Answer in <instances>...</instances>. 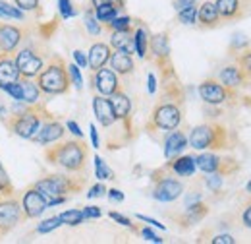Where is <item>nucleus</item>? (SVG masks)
<instances>
[{"instance_id": "nucleus-44", "label": "nucleus", "mask_w": 251, "mask_h": 244, "mask_svg": "<svg viewBox=\"0 0 251 244\" xmlns=\"http://www.w3.org/2000/svg\"><path fill=\"white\" fill-rule=\"evenodd\" d=\"M222 183H224V177L219 175V173H207V177H203V184H205L211 192H220Z\"/></svg>"}, {"instance_id": "nucleus-13", "label": "nucleus", "mask_w": 251, "mask_h": 244, "mask_svg": "<svg viewBox=\"0 0 251 244\" xmlns=\"http://www.w3.org/2000/svg\"><path fill=\"white\" fill-rule=\"evenodd\" d=\"M14 59H16V66H18L22 78H35L43 70V66H45L43 55H39V51L33 45L18 49Z\"/></svg>"}, {"instance_id": "nucleus-54", "label": "nucleus", "mask_w": 251, "mask_h": 244, "mask_svg": "<svg viewBox=\"0 0 251 244\" xmlns=\"http://www.w3.org/2000/svg\"><path fill=\"white\" fill-rule=\"evenodd\" d=\"M137 219H139V221H143V223H147V225H153V227H157V229H162V231L166 229L162 223H158L157 219H153V217H147V215H137Z\"/></svg>"}, {"instance_id": "nucleus-38", "label": "nucleus", "mask_w": 251, "mask_h": 244, "mask_svg": "<svg viewBox=\"0 0 251 244\" xmlns=\"http://www.w3.org/2000/svg\"><path fill=\"white\" fill-rule=\"evenodd\" d=\"M83 22H85V30L89 31L91 35H100V31H102V24L95 18V10L93 8H89V10H85V16H83Z\"/></svg>"}, {"instance_id": "nucleus-4", "label": "nucleus", "mask_w": 251, "mask_h": 244, "mask_svg": "<svg viewBox=\"0 0 251 244\" xmlns=\"http://www.w3.org/2000/svg\"><path fill=\"white\" fill-rule=\"evenodd\" d=\"M35 82L39 90L47 97H56L70 92L72 82L68 74V64L60 55H52L49 62L43 66V70L35 76Z\"/></svg>"}, {"instance_id": "nucleus-53", "label": "nucleus", "mask_w": 251, "mask_h": 244, "mask_svg": "<svg viewBox=\"0 0 251 244\" xmlns=\"http://www.w3.org/2000/svg\"><path fill=\"white\" fill-rule=\"evenodd\" d=\"M213 244H234L236 243V239L232 237V235H217V237H213Z\"/></svg>"}, {"instance_id": "nucleus-39", "label": "nucleus", "mask_w": 251, "mask_h": 244, "mask_svg": "<svg viewBox=\"0 0 251 244\" xmlns=\"http://www.w3.org/2000/svg\"><path fill=\"white\" fill-rule=\"evenodd\" d=\"M62 225V221H60V217L58 215H54V217H49V219H45V221H41L39 225H37V233L39 235H49V233H52V231H56L58 227Z\"/></svg>"}, {"instance_id": "nucleus-32", "label": "nucleus", "mask_w": 251, "mask_h": 244, "mask_svg": "<svg viewBox=\"0 0 251 244\" xmlns=\"http://www.w3.org/2000/svg\"><path fill=\"white\" fill-rule=\"evenodd\" d=\"M93 161H95V177H97L99 181H114V179H116L114 171L102 161L100 155H95Z\"/></svg>"}, {"instance_id": "nucleus-2", "label": "nucleus", "mask_w": 251, "mask_h": 244, "mask_svg": "<svg viewBox=\"0 0 251 244\" xmlns=\"http://www.w3.org/2000/svg\"><path fill=\"white\" fill-rule=\"evenodd\" d=\"M87 159H89V148L81 138L60 140L45 150V161L49 165L72 175H85Z\"/></svg>"}, {"instance_id": "nucleus-22", "label": "nucleus", "mask_w": 251, "mask_h": 244, "mask_svg": "<svg viewBox=\"0 0 251 244\" xmlns=\"http://www.w3.org/2000/svg\"><path fill=\"white\" fill-rule=\"evenodd\" d=\"M188 146V136L182 130L176 128V130L166 132V138H164V157H166V161L182 155Z\"/></svg>"}, {"instance_id": "nucleus-15", "label": "nucleus", "mask_w": 251, "mask_h": 244, "mask_svg": "<svg viewBox=\"0 0 251 244\" xmlns=\"http://www.w3.org/2000/svg\"><path fill=\"white\" fill-rule=\"evenodd\" d=\"M27 31L20 26L0 22V53L16 55V51L22 47V43L27 39Z\"/></svg>"}, {"instance_id": "nucleus-48", "label": "nucleus", "mask_w": 251, "mask_h": 244, "mask_svg": "<svg viewBox=\"0 0 251 244\" xmlns=\"http://www.w3.org/2000/svg\"><path fill=\"white\" fill-rule=\"evenodd\" d=\"M102 196H106V186L102 183L95 184L89 188V192H87V198L89 200H95V198H102Z\"/></svg>"}, {"instance_id": "nucleus-62", "label": "nucleus", "mask_w": 251, "mask_h": 244, "mask_svg": "<svg viewBox=\"0 0 251 244\" xmlns=\"http://www.w3.org/2000/svg\"><path fill=\"white\" fill-rule=\"evenodd\" d=\"M0 169H2V163H0Z\"/></svg>"}, {"instance_id": "nucleus-1", "label": "nucleus", "mask_w": 251, "mask_h": 244, "mask_svg": "<svg viewBox=\"0 0 251 244\" xmlns=\"http://www.w3.org/2000/svg\"><path fill=\"white\" fill-rule=\"evenodd\" d=\"M162 90L158 93V99L145 122V130L149 134L155 132H170L180 128L184 121V109H186V92L180 84V78L174 76L170 80L160 82Z\"/></svg>"}, {"instance_id": "nucleus-58", "label": "nucleus", "mask_w": 251, "mask_h": 244, "mask_svg": "<svg viewBox=\"0 0 251 244\" xmlns=\"http://www.w3.org/2000/svg\"><path fill=\"white\" fill-rule=\"evenodd\" d=\"M147 80H149V86H147V92L151 93H157V78H155V74L153 72H149V76H147Z\"/></svg>"}, {"instance_id": "nucleus-45", "label": "nucleus", "mask_w": 251, "mask_h": 244, "mask_svg": "<svg viewBox=\"0 0 251 244\" xmlns=\"http://www.w3.org/2000/svg\"><path fill=\"white\" fill-rule=\"evenodd\" d=\"M58 8H60V18L62 20H70V18H74L77 14L74 4H72V0H58Z\"/></svg>"}, {"instance_id": "nucleus-47", "label": "nucleus", "mask_w": 251, "mask_h": 244, "mask_svg": "<svg viewBox=\"0 0 251 244\" xmlns=\"http://www.w3.org/2000/svg\"><path fill=\"white\" fill-rule=\"evenodd\" d=\"M248 45H250L248 37H244V35H236L234 41L230 43V53H240V51L248 49Z\"/></svg>"}, {"instance_id": "nucleus-35", "label": "nucleus", "mask_w": 251, "mask_h": 244, "mask_svg": "<svg viewBox=\"0 0 251 244\" xmlns=\"http://www.w3.org/2000/svg\"><path fill=\"white\" fill-rule=\"evenodd\" d=\"M236 64H238V68L242 70L246 82H250L251 80V49L240 51V55L236 57Z\"/></svg>"}, {"instance_id": "nucleus-33", "label": "nucleus", "mask_w": 251, "mask_h": 244, "mask_svg": "<svg viewBox=\"0 0 251 244\" xmlns=\"http://www.w3.org/2000/svg\"><path fill=\"white\" fill-rule=\"evenodd\" d=\"M0 18L2 20H18V22H22L25 18V12H22L18 6L8 4L6 0H0Z\"/></svg>"}, {"instance_id": "nucleus-61", "label": "nucleus", "mask_w": 251, "mask_h": 244, "mask_svg": "<svg viewBox=\"0 0 251 244\" xmlns=\"http://www.w3.org/2000/svg\"><path fill=\"white\" fill-rule=\"evenodd\" d=\"M246 192H248V194H251V179H250V183L246 184Z\"/></svg>"}, {"instance_id": "nucleus-41", "label": "nucleus", "mask_w": 251, "mask_h": 244, "mask_svg": "<svg viewBox=\"0 0 251 244\" xmlns=\"http://www.w3.org/2000/svg\"><path fill=\"white\" fill-rule=\"evenodd\" d=\"M14 194H16V188H14V184L8 179V175H6L4 167H2V169H0V200H2V198H10V196H14Z\"/></svg>"}, {"instance_id": "nucleus-17", "label": "nucleus", "mask_w": 251, "mask_h": 244, "mask_svg": "<svg viewBox=\"0 0 251 244\" xmlns=\"http://www.w3.org/2000/svg\"><path fill=\"white\" fill-rule=\"evenodd\" d=\"M66 136V126L56 119H49L41 124V128L37 130V134L31 138L33 144L37 146H50L54 142H60Z\"/></svg>"}, {"instance_id": "nucleus-21", "label": "nucleus", "mask_w": 251, "mask_h": 244, "mask_svg": "<svg viewBox=\"0 0 251 244\" xmlns=\"http://www.w3.org/2000/svg\"><path fill=\"white\" fill-rule=\"evenodd\" d=\"M220 24H222V18L213 0L203 2L197 8V26L201 30H215V28H220Z\"/></svg>"}, {"instance_id": "nucleus-55", "label": "nucleus", "mask_w": 251, "mask_h": 244, "mask_svg": "<svg viewBox=\"0 0 251 244\" xmlns=\"http://www.w3.org/2000/svg\"><path fill=\"white\" fill-rule=\"evenodd\" d=\"M242 223H244V227L251 229V204H248L242 212Z\"/></svg>"}, {"instance_id": "nucleus-26", "label": "nucleus", "mask_w": 251, "mask_h": 244, "mask_svg": "<svg viewBox=\"0 0 251 244\" xmlns=\"http://www.w3.org/2000/svg\"><path fill=\"white\" fill-rule=\"evenodd\" d=\"M20 78L22 74L16 66L14 55L0 53V84H14V82H20Z\"/></svg>"}, {"instance_id": "nucleus-3", "label": "nucleus", "mask_w": 251, "mask_h": 244, "mask_svg": "<svg viewBox=\"0 0 251 244\" xmlns=\"http://www.w3.org/2000/svg\"><path fill=\"white\" fill-rule=\"evenodd\" d=\"M188 144L197 152H222L236 148V136L220 122H203L189 132Z\"/></svg>"}, {"instance_id": "nucleus-30", "label": "nucleus", "mask_w": 251, "mask_h": 244, "mask_svg": "<svg viewBox=\"0 0 251 244\" xmlns=\"http://www.w3.org/2000/svg\"><path fill=\"white\" fill-rule=\"evenodd\" d=\"M20 86L24 92V103L27 105H37L43 101V92L39 90L35 78H20Z\"/></svg>"}, {"instance_id": "nucleus-19", "label": "nucleus", "mask_w": 251, "mask_h": 244, "mask_svg": "<svg viewBox=\"0 0 251 244\" xmlns=\"http://www.w3.org/2000/svg\"><path fill=\"white\" fill-rule=\"evenodd\" d=\"M209 214V204H205V202H193V204H189L186 206V210L182 212L180 215H176L174 217V221H176V225L180 227V229H191L193 225H197V223H201L205 217Z\"/></svg>"}, {"instance_id": "nucleus-31", "label": "nucleus", "mask_w": 251, "mask_h": 244, "mask_svg": "<svg viewBox=\"0 0 251 244\" xmlns=\"http://www.w3.org/2000/svg\"><path fill=\"white\" fill-rule=\"evenodd\" d=\"M93 10H95V18H97L102 26H106L108 22H112V20L120 14V10H118L114 4H110V2H104V4L97 6V8H93Z\"/></svg>"}, {"instance_id": "nucleus-52", "label": "nucleus", "mask_w": 251, "mask_h": 244, "mask_svg": "<svg viewBox=\"0 0 251 244\" xmlns=\"http://www.w3.org/2000/svg\"><path fill=\"white\" fill-rule=\"evenodd\" d=\"M74 62L79 66V68H87V57L83 51H74Z\"/></svg>"}, {"instance_id": "nucleus-37", "label": "nucleus", "mask_w": 251, "mask_h": 244, "mask_svg": "<svg viewBox=\"0 0 251 244\" xmlns=\"http://www.w3.org/2000/svg\"><path fill=\"white\" fill-rule=\"evenodd\" d=\"M178 12V22L184 24V26H195L197 24V6H186V8H180L176 10Z\"/></svg>"}, {"instance_id": "nucleus-59", "label": "nucleus", "mask_w": 251, "mask_h": 244, "mask_svg": "<svg viewBox=\"0 0 251 244\" xmlns=\"http://www.w3.org/2000/svg\"><path fill=\"white\" fill-rule=\"evenodd\" d=\"M197 4V0H174V8L180 10V8H186V6H193Z\"/></svg>"}, {"instance_id": "nucleus-60", "label": "nucleus", "mask_w": 251, "mask_h": 244, "mask_svg": "<svg viewBox=\"0 0 251 244\" xmlns=\"http://www.w3.org/2000/svg\"><path fill=\"white\" fill-rule=\"evenodd\" d=\"M108 2H110V4H114V6H116L120 12L126 8V0H108Z\"/></svg>"}, {"instance_id": "nucleus-43", "label": "nucleus", "mask_w": 251, "mask_h": 244, "mask_svg": "<svg viewBox=\"0 0 251 244\" xmlns=\"http://www.w3.org/2000/svg\"><path fill=\"white\" fill-rule=\"evenodd\" d=\"M14 4H16L22 12H33V14H37V16L43 14V10H41V0H14Z\"/></svg>"}, {"instance_id": "nucleus-20", "label": "nucleus", "mask_w": 251, "mask_h": 244, "mask_svg": "<svg viewBox=\"0 0 251 244\" xmlns=\"http://www.w3.org/2000/svg\"><path fill=\"white\" fill-rule=\"evenodd\" d=\"M93 113L95 119L99 121V124L106 130V128H112L116 124V115H114V109H112V103L110 99H106L104 95H95L93 97Z\"/></svg>"}, {"instance_id": "nucleus-50", "label": "nucleus", "mask_w": 251, "mask_h": 244, "mask_svg": "<svg viewBox=\"0 0 251 244\" xmlns=\"http://www.w3.org/2000/svg\"><path fill=\"white\" fill-rule=\"evenodd\" d=\"M137 233H141V237H143L145 241H149V243H158V244L162 243V239H160L158 235H155V233H153L149 227H143V229H139Z\"/></svg>"}, {"instance_id": "nucleus-6", "label": "nucleus", "mask_w": 251, "mask_h": 244, "mask_svg": "<svg viewBox=\"0 0 251 244\" xmlns=\"http://www.w3.org/2000/svg\"><path fill=\"white\" fill-rule=\"evenodd\" d=\"M87 184V175H72V173H52L45 175L33 184L47 200L56 198V196H74L79 194Z\"/></svg>"}, {"instance_id": "nucleus-5", "label": "nucleus", "mask_w": 251, "mask_h": 244, "mask_svg": "<svg viewBox=\"0 0 251 244\" xmlns=\"http://www.w3.org/2000/svg\"><path fill=\"white\" fill-rule=\"evenodd\" d=\"M49 119H54V115L45 107V101H41L37 105H27V109L22 115H8V119H2V122L18 138L31 140L41 128V124Z\"/></svg>"}, {"instance_id": "nucleus-23", "label": "nucleus", "mask_w": 251, "mask_h": 244, "mask_svg": "<svg viewBox=\"0 0 251 244\" xmlns=\"http://www.w3.org/2000/svg\"><path fill=\"white\" fill-rule=\"evenodd\" d=\"M110 55H112V49L110 45L106 43H93L91 49H89V55H87V68L91 72H97L99 68L106 66L108 61H110Z\"/></svg>"}, {"instance_id": "nucleus-27", "label": "nucleus", "mask_w": 251, "mask_h": 244, "mask_svg": "<svg viewBox=\"0 0 251 244\" xmlns=\"http://www.w3.org/2000/svg\"><path fill=\"white\" fill-rule=\"evenodd\" d=\"M149 37L151 33L147 30L145 24H141L139 20H135V30H133V45H135V53L139 59H147V53H149Z\"/></svg>"}, {"instance_id": "nucleus-11", "label": "nucleus", "mask_w": 251, "mask_h": 244, "mask_svg": "<svg viewBox=\"0 0 251 244\" xmlns=\"http://www.w3.org/2000/svg\"><path fill=\"white\" fill-rule=\"evenodd\" d=\"M110 103L116 115V121L122 124V138L124 142H131L135 138L133 132V117H131V99L124 93V90L116 92L114 95H110Z\"/></svg>"}, {"instance_id": "nucleus-34", "label": "nucleus", "mask_w": 251, "mask_h": 244, "mask_svg": "<svg viewBox=\"0 0 251 244\" xmlns=\"http://www.w3.org/2000/svg\"><path fill=\"white\" fill-rule=\"evenodd\" d=\"M133 22H135V20H131L129 16H120V14H118V16H116L112 22H108L104 28L108 31H133L135 30V28H133V26H135Z\"/></svg>"}, {"instance_id": "nucleus-42", "label": "nucleus", "mask_w": 251, "mask_h": 244, "mask_svg": "<svg viewBox=\"0 0 251 244\" xmlns=\"http://www.w3.org/2000/svg\"><path fill=\"white\" fill-rule=\"evenodd\" d=\"M68 74H70V82H72V86L77 90V92H81L83 90V78H81V68L74 62V64H70L68 66Z\"/></svg>"}, {"instance_id": "nucleus-29", "label": "nucleus", "mask_w": 251, "mask_h": 244, "mask_svg": "<svg viewBox=\"0 0 251 244\" xmlns=\"http://www.w3.org/2000/svg\"><path fill=\"white\" fill-rule=\"evenodd\" d=\"M219 82L224 84L226 88H234L238 90L240 86L246 84V78L242 74V70L238 68V64H230V66H224L219 72Z\"/></svg>"}, {"instance_id": "nucleus-18", "label": "nucleus", "mask_w": 251, "mask_h": 244, "mask_svg": "<svg viewBox=\"0 0 251 244\" xmlns=\"http://www.w3.org/2000/svg\"><path fill=\"white\" fill-rule=\"evenodd\" d=\"M47 198L35 188L29 186L24 196H22V212H24V219H39L47 210Z\"/></svg>"}, {"instance_id": "nucleus-36", "label": "nucleus", "mask_w": 251, "mask_h": 244, "mask_svg": "<svg viewBox=\"0 0 251 244\" xmlns=\"http://www.w3.org/2000/svg\"><path fill=\"white\" fill-rule=\"evenodd\" d=\"M58 217H60L62 225H68V227H77L85 221V215L81 210H68V212H62Z\"/></svg>"}, {"instance_id": "nucleus-28", "label": "nucleus", "mask_w": 251, "mask_h": 244, "mask_svg": "<svg viewBox=\"0 0 251 244\" xmlns=\"http://www.w3.org/2000/svg\"><path fill=\"white\" fill-rule=\"evenodd\" d=\"M110 49L114 51H122L127 55L135 53V45H133V31H110Z\"/></svg>"}, {"instance_id": "nucleus-24", "label": "nucleus", "mask_w": 251, "mask_h": 244, "mask_svg": "<svg viewBox=\"0 0 251 244\" xmlns=\"http://www.w3.org/2000/svg\"><path fill=\"white\" fill-rule=\"evenodd\" d=\"M166 167L176 175V177H193L195 171H197V165H195V157L193 155H178L174 159H168L166 161Z\"/></svg>"}, {"instance_id": "nucleus-7", "label": "nucleus", "mask_w": 251, "mask_h": 244, "mask_svg": "<svg viewBox=\"0 0 251 244\" xmlns=\"http://www.w3.org/2000/svg\"><path fill=\"white\" fill-rule=\"evenodd\" d=\"M174 177L176 175L166 165L160 167V169H155L151 173V183H153L151 196H153V200L162 202V204H170V202H176L184 194L186 186L182 181H178Z\"/></svg>"}, {"instance_id": "nucleus-14", "label": "nucleus", "mask_w": 251, "mask_h": 244, "mask_svg": "<svg viewBox=\"0 0 251 244\" xmlns=\"http://www.w3.org/2000/svg\"><path fill=\"white\" fill-rule=\"evenodd\" d=\"M91 90H97L104 97H110V95H114L116 92L122 90L120 76L114 70L102 66L97 72H91Z\"/></svg>"}, {"instance_id": "nucleus-9", "label": "nucleus", "mask_w": 251, "mask_h": 244, "mask_svg": "<svg viewBox=\"0 0 251 244\" xmlns=\"http://www.w3.org/2000/svg\"><path fill=\"white\" fill-rule=\"evenodd\" d=\"M195 165L201 173H219L222 177H232L240 171V163L232 157H220L215 152H205L195 157Z\"/></svg>"}, {"instance_id": "nucleus-51", "label": "nucleus", "mask_w": 251, "mask_h": 244, "mask_svg": "<svg viewBox=\"0 0 251 244\" xmlns=\"http://www.w3.org/2000/svg\"><path fill=\"white\" fill-rule=\"evenodd\" d=\"M106 196H108L110 202H116V204H122V202L126 200L124 192H120L118 188H110V190H106Z\"/></svg>"}, {"instance_id": "nucleus-56", "label": "nucleus", "mask_w": 251, "mask_h": 244, "mask_svg": "<svg viewBox=\"0 0 251 244\" xmlns=\"http://www.w3.org/2000/svg\"><path fill=\"white\" fill-rule=\"evenodd\" d=\"M66 128L75 136V138H83V132L79 130V126H77V122H74V121H68L66 122Z\"/></svg>"}, {"instance_id": "nucleus-10", "label": "nucleus", "mask_w": 251, "mask_h": 244, "mask_svg": "<svg viewBox=\"0 0 251 244\" xmlns=\"http://www.w3.org/2000/svg\"><path fill=\"white\" fill-rule=\"evenodd\" d=\"M197 92H199V97L203 99V103H207V105H211V107H220V105L230 103L232 99L238 97V93H236L234 88H226L224 84L217 82L215 78L203 80V82L199 84Z\"/></svg>"}, {"instance_id": "nucleus-12", "label": "nucleus", "mask_w": 251, "mask_h": 244, "mask_svg": "<svg viewBox=\"0 0 251 244\" xmlns=\"http://www.w3.org/2000/svg\"><path fill=\"white\" fill-rule=\"evenodd\" d=\"M22 219H24L22 200L16 194L10 198H2L0 200V239L10 235L20 225Z\"/></svg>"}, {"instance_id": "nucleus-25", "label": "nucleus", "mask_w": 251, "mask_h": 244, "mask_svg": "<svg viewBox=\"0 0 251 244\" xmlns=\"http://www.w3.org/2000/svg\"><path fill=\"white\" fill-rule=\"evenodd\" d=\"M108 64H110V70H114L120 78L131 76L133 70H135V62H133V59H131V55L122 53V51H114V53L110 55Z\"/></svg>"}, {"instance_id": "nucleus-8", "label": "nucleus", "mask_w": 251, "mask_h": 244, "mask_svg": "<svg viewBox=\"0 0 251 244\" xmlns=\"http://www.w3.org/2000/svg\"><path fill=\"white\" fill-rule=\"evenodd\" d=\"M147 61H151L157 66L158 74H160V82L170 80L176 74L174 64H172V57H170V39L168 33H155L149 37V53H147Z\"/></svg>"}, {"instance_id": "nucleus-16", "label": "nucleus", "mask_w": 251, "mask_h": 244, "mask_svg": "<svg viewBox=\"0 0 251 244\" xmlns=\"http://www.w3.org/2000/svg\"><path fill=\"white\" fill-rule=\"evenodd\" d=\"M222 22H238L251 14V0H215Z\"/></svg>"}, {"instance_id": "nucleus-46", "label": "nucleus", "mask_w": 251, "mask_h": 244, "mask_svg": "<svg viewBox=\"0 0 251 244\" xmlns=\"http://www.w3.org/2000/svg\"><path fill=\"white\" fill-rule=\"evenodd\" d=\"M108 217H110L112 221H116V223H120L122 227H127V229H131V231H135V233L139 231V227H135V225H133V223H131V221H129V219H127L126 215L118 214V212H110V214H108Z\"/></svg>"}, {"instance_id": "nucleus-57", "label": "nucleus", "mask_w": 251, "mask_h": 244, "mask_svg": "<svg viewBox=\"0 0 251 244\" xmlns=\"http://www.w3.org/2000/svg\"><path fill=\"white\" fill-rule=\"evenodd\" d=\"M89 132H91V146H93L95 150H99L100 148V140H99V132H97V128H95L93 124L89 126Z\"/></svg>"}, {"instance_id": "nucleus-49", "label": "nucleus", "mask_w": 251, "mask_h": 244, "mask_svg": "<svg viewBox=\"0 0 251 244\" xmlns=\"http://www.w3.org/2000/svg\"><path fill=\"white\" fill-rule=\"evenodd\" d=\"M81 212L85 215V219H100L102 217V212L99 206H85Z\"/></svg>"}, {"instance_id": "nucleus-40", "label": "nucleus", "mask_w": 251, "mask_h": 244, "mask_svg": "<svg viewBox=\"0 0 251 244\" xmlns=\"http://www.w3.org/2000/svg\"><path fill=\"white\" fill-rule=\"evenodd\" d=\"M60 20L62 18H54V20H50L49 24H39L37 26V31H39V37L41 39H50L54 33H56V30H58V26H60Z\"/></svg>"}]
</instances>
